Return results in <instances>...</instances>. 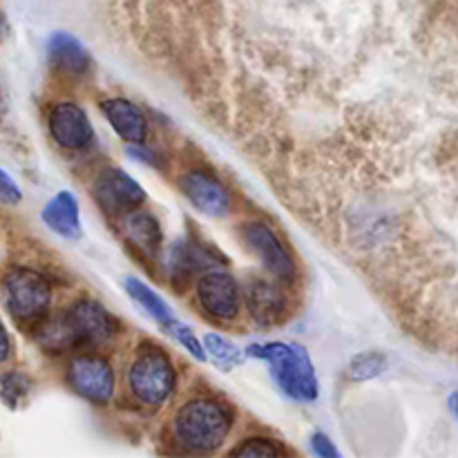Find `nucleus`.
<instances>
[{
    "mask_svg": "<svg viewBox=\"0 0 458 458\" xmlns=\"http://www.w3.org/2000/svg\"><path fill=\"white\" fill-rule=\"evenodd\" d=\"M119 334V320L94 300H79L65 313L43 320L36 338L47 352H67L76 347H98Z\"/></svg>",
    "mask_w": 458,
    "mask_h": 458,
    "instance_id": "1",
    "label": "nucleus"
},
{
    "mask_svg": "<svg viewBox=\"0 0 458 458\" xmlns=\"http://www.w3.org/2000/svg\"><path fill=\"white\" fill-rule=\"evenodd\" d=\"M233 429V411L213 398H195L174 414L173 437L191 454H210Z\"/></svg>",
    "mask_w": 458,
    "mask_h": 458,
    "instance_id": "2",
    "label": "nucleus"
},
{
    "mask_svg": "<svg viewBox=\"0 0 458 458\" xmlns=\"http://www.w3.org/2000/svg\"><path fill=\"white\" fill-rule=\"evenodd\" d=\"M246 356L264 360L271 367V376L280 392L291 401L313 403L320 394L316 369L307 349L293 343L250 344Z\"/></svg>",
    "mask_w": 458,
    "mask_h": 458,
    "instance_id": "3",
    "label": "nucleus"
},
{
    "mask_svg": "<svg viewBox=\"0 0 458 458\" xmlns=\"http://www.w3.org/2000/svg\"><path fill=\"white\" fill-rule=\"evenodd\" d=\"M3 302L21 325H40L52 304V286L31 268H12L3 280Z\"/></svg>",
    "mask_w": 458,
    "mask_h": 458,
    "instance_id": "4",
    "label": "nucleus"
},
{
    "mask_svg": "<svg viewBox=\"0 0 458 458\" xmlns=\"http://www.w3.org/2000/svg\"><path fill=\"white\" fill-rule=\"evenodd\" d=\"M128 387L139 403L159 407L173 396L177 387V371L173 360L159 347H143L128 371Z\"/></svg>",
    "mask_w": 458,
    "mask_h": 458,
    "instance_id": "5",
    "label": "nucleus"
},
{
    "mask_svg": "<svg viewBox=\"0 0 458 458\" xmlns=\"http://www.w3.org/2000/svg\"><path fill=\"white\" fill-rule=\"evenodd\" d=\"M67 385L94 405H107L114 396V371L101 356L83 353L67 367Z\"/></svg>",
    "mask_w": 458,
    "mask_h": 458,
    "instance_id": "6",
    "label": "nucleus"
},
{
    "mask_svg": "<svg viewBox=\"0 0 458 458\" xmlns=\"http://www.w3.org/2000/svg\"><path fill=\"white\" fill-rule=\"evenodd\" d=\"M242 240L249 246L250 253L259 259L264 268L277 280L291 282L295 277V262L289 250L280 242L268 224L264 222H246L242 226Z\"/></svg>",
    "mask_w": 458,
    "mask_h": 458,
    "instance_id": "7",
    "label": "nucleus"
},
{
    "mask_svg": "<svg viewBox=\"0 0 458 458\" xmlns=\"http://www.w3.org/2000/svg\"><path fill=\"white\" fill-rule=\"evenodd\" d=\"M94 199L107 215H128L146 201V191L119 168H106L94 179Z\"/></svg>",
    "mask_w": 458,
    "mask_h": 458,
    "instance_id": "8",
    "label": "nucleus"
},
{
    "mask_svg": "<svg viewBox=\"0 0 458 458\" xmlns=\"http://www.w3.org/2000/svg\"><path fill=\"white\" fill-rule=\"evenodd\" d=\"M197 302L215 320H235L240 316L242 291L226 271H208L197 280Z\"/></svg>",
    "mask_w": 458,
    "mask_h": 458,
    "instance_id": "9",
    "label": "nucleus"
},
{
    "mask_svg": "<svg viewBox=\"0 0 458 458\" xmlns=\"http://www.w3.org/2000/svg\"><path fill=\"white\" fill-rule=\"evenodd\" d=\"M47 128L54 141L63 150H85L94 141V128L81 106L72 101H61L52 107L47 116Z\"/></svg>",
    "mask_w": 458,
    "mask_h": 458,
    "instance_id": "10",
    "label": "nucleus"
},
{
    "mask_svg": "<svg viewBox=\"0 0 458 458\" xmlns=\"http://www.w3.org/2000/svg\"><path fill=\"white\" fill-rule=\"evenodd\" d=\"M179 188H182L183 197L208 217H224L231 208L228 191L215 174L206 173V170H191L179 177Z\"/></svg>",
    "mask_w": 458,
    "mask_h": 458,
    "instance_id": "11",
    "label": "nucleus"
},
{
    "mask_svg": "<svg viewBox=\"0 0 458 458\" xmlns=\"http://www.w3.org/2000/svg\"><path fill=\"white\" fill-rule=\"evenodd\" d=\"M246 309L258 325L271 327L284 318L286 298L284 291L271 280L255 277L246 284Z\"/></svg>",
    "mask_w": 458,
    "mask_h": 458,
    "instance_id": "12",
    "label": "nucleus"
},
{
    "mask_svg": "<svg viewBox=\"0 0 458 458\" xmlns=\"http://www.w3.org/2000/svg\"><path fill=\"white\" fill-rule=\"evenodd\" d=\"M98 107H101L103 116L112 125V130L128 146H137V143L146 141L148 119L137 103L128 101V98H106Z\"/></svg>",
    "mask_w": 458,
    "mask_h": 458,
    "instance_id": "13",
    "label": "nucleus"
},
{
    "mask_svg": "<svg viewBox=\"0 0 458 458\" xmlns=\"http://www.w3.org/2000/svg\"><path fill=\"white\" fill-rule=\"evenodd\" d=\"M47 58L54 70L67 76H83L89 70V54L83 43L67 31H56L47 40Z\"/></svg>",
    "mask_w": 458,
    "mask_h": 458,
    "instance_id": "14",
    "label": "nucleus"
},
{
    "mask_svg": "<svg viewBox=\"0 0 458 458\" xmlns=\"http://www.w3.org/2000/svg\"><path fill=\"white\" fill-rule=\"evenodd\" d=\"M40 219L49 231L65 240H79L81 237V210L79 201L70 191H61L45 204Z\"/></svg>",
    "mask_w": 458,
    "mask_h": 458,
    "instance_id": "15",
    "label": "nucleus"
},
{
    "mask_svg": "<svg viewBox=\"0 0 458 458\" xmlns=\"http://www.w3.org/2000/svg\"><path fill=\"white\" fill-rule=\"evenodd\" d=\"M125 237L146 255H155L161 246V226L155 215L146 210H132L123 219Z\"/></svg>",
    "mask_w": 458,
    "mask_h": 458,
    "instance_id": "16",
    "label": "nucleus"
},
{
    "mask_svg": "<svg viewBox=\"0 0 458 458\" xmlns=\"http://www.w3.org/2000/svg\"><path fill=\"white\" fill-rule=\"evenodd\" d=\"M123 286L125 291H128L130 298H132L134 302L157 322V325H161L165 329L170 322L177 320V318H174V311L170 309V304L165 302L157 291H152L150 286L143 284L141 280H137V277H125Z\"/></svg>",
    "mask_w": 458,
    "mask_h": 458,
    "instance_id": "17",
    "label": "nucleus"
},
{
    "mask_svg": "<svg viewBox=\"0 0 458 458\" xmlns=\"http://www.w3.org/2000/svg\"><path fill=\"white\" fill-rule=\"evenodd\" d=\"M204 349L210 362L222 371H233L244 362V352L235 343H231V340H226L219 334H206Z\"/></svg>",
    "mask_w": 458,
    "mask_h": 458,
    "instance_id": "18",
    "label": "nucleus"
},
{
    "mask_svg": "<svg viewBox=\"0 0 458 458\" xmlns=\"http://www.w3.org/2000/svg\"><path fill=\"white\" fill-rule=\"evenodd\" d=\"M387 365L389 360L385 353L362 352L358 356H353L352 362H349V378L358 380V383H362V380H374L380 374H385Z\"/></svg>",
    "mask_w": 458,
    "mask_h": 458,
    "instance_id": "19",
    "label": "nucleus"
},
{
    "mask_svg": "<svg viewBox=\"0 0 458 458\" xmlns=\"http://www.w3.org/2000/svg\"><path fill=\"white\" fill-rule=\"evenodd\" d=\"M31 392V378L22 371H9V374L0 376V401L7 407L16 410L22 405Z\"/></svg>",
    "mask_w": 458,
    "mask_h": 458,
    "instance_id": "20",
    "label": "nucleus"
},
{
    "mask_svg": "<svg viewBox=\"0 0 458 458\" xmlns=\"http://www.w3.org/2000/svg\"><path fill=\"white\" fill-rule=\"evenodd\" d=\"M164 331L170 335V338L177 340V343L182 344V347L186 349V352L191 353L192 358H197V360H199V362H204L206 358H208V356H206L204 344L199 343V338H197V335H195V331H192L188 325H183V322L174 320V322H170V325L165 327Z\"/></svg>",
    "mask_w": 458,
    "mask_h": 458,
    "instance_id": "21",
    "label": "nucleus"
},
{
    "mask_svg": "<svg viewBox=\"0 0 458 458\" xmlns=\"http://www.w3.org/2000/svg\"><path fill=\"white\" fill-rule=\"evenodd\" d=\"M284 447L277 445L276 441L271 438H262V437H253L242 441L235 450L231 452L233 456H246V458H267V456H282L284 454Z\"/></svg>",
    "mask_w": 458,
    "mask_h": 458,
    "instance_id": "22",
    "label": "nucleus"
},
{
    "mask_svg": "<svg viewBox=\"0 0 458 458\" xmlns=\"http://www.w3.org/2000/svg\"><path fill=\"white\" fill-rule=\"evenodd\" d=\"M22 199V192L18 183L0 168V204L3 206H16Z\"/></svg>",
    "mask_w": 458,
    "mask_h": 458,
    "instance_id": "23",
    "label": "nucleus"
},
{
    "mask_svg": "<svg viewBox=\"0 0 458 458\" xmlns=\"http://www.w3.org/2000/svg\"><path fill=\"white\" fill-rule=\"evenodd\" d=\"M311 450H313V454H318L320 458H338L340 456L338 447H335L334 443H331V438L322 432H316L311 437Z\"/></svg>",
    "mask_w": 458,
    "mask_h": 458,
    "instance_id": "24",
    "label": "nucleus"
},
{
    "mask_svg": "<svg viewBox=\"0 0 458 458\" xmlns=\"http://www.w3.org/2000/svg\"><path fill=\"white\" fill-rule=\"evenodd\" d=\"M9 353H12V343H9L7 329H4L3 322H0V362L7 360Z\"/></svg>",
    "mask_w": 458,
    "mask_h": 458,
    "instance_id": "25",
    "label": "nucleus"
},
{
    "mask_svg": "<svg viewBox=\"0 0 458 458\" xmlns=\"http://www.w3.org/2000/svg\"><path fill=\"white\" fill-rule=\"evenodd\" d=\"M447 407H450L452 416L458 420V392H454L450 398H447Z\"/></svg>",
    "mask_w": 458,
    "mask_h": 458,
    "instance_id": "26",
    "label": "nucleus"
},
{
    "mask_svg": "<svg viewBox=\"0 0 458 458\" xmlns=\"http://www.w3.org/2000/svg\"><path fill=\"white\" fill-rule=\"evenodd\" d=\"M4 30H7V25H4V18L0 16V40H3V36H4Z\"/></svg>",
    "mask_w": 458,
    "mask_h": 458,
    "instance_id": "27",
    "label": "nucleus"
}]
</instances>
